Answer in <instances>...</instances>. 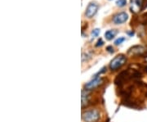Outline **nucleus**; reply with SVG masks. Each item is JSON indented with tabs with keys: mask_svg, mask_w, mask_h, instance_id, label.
<instances>
[{
	"mask_svg": "<svg viewBox=\"0 0 147 122\" xmlns=\"http://www.w3.org/2000/svg\"><path fill=\"white\" fill-rule=\"evenodd\" d=\"M128 35H131V36H132V35H134V32H133V31H132V32H128Z\"/></svg>",
	"mask_w": 147,
	"mask_h": 122,
	"instance_id": "4468645a",
	"label": "nucleus"
},
{
	"mask_svg": "<svg viewBox=\"0 0 147 122\" xmlns=\"http://www.w3.org/2000/svg\"><path fill=\"white\" fill-rule=\"evenodd\" d=\"M97 10H98V5L95 3H90L88 7L86 8L85 16L88 18H92L93 16H95Z\"/></svg>",
	"mask_w": 147,
	"mask_h": 122,
	"instance_id": "39448f33",
	"label": "nucleus"
},
{
	"mask_svg": "<svg viewBox=\"0 0 147 122\" xmlns=\"http://www.w3.org/2000/svg\"><path fill=\"white\" fill-rule=\"evenodd\" d=\"M142 6H143V3L141 0H132V3H131L132 12H140V10H142V7H143Z\"/></svg>",
	"mask_w": 147,
	"mask_h": 122,
	"instance_id": "0eeeda50",
	"label": "nucleus"
},
{
	"mask_svg": "<svg viewBox=\"0 0 147 122\" xmlns=\"http://www.w3.org/2000/svg\"><path fill=\"white\" fill-rule=\"evenodd\" d=\"M103 44H104V42H103V40H102V39H100L99 40L96 42V47H100V46H102Z\"/></svg>",
	"mask_w": 147,
	"mask_h": 122,
	"instance_id": "f8f14e48",
	"label": "nucleus"
},
{
	"mask_svg": "<svg viewBox=\"0 0 147 122\" xmlns=\"http://www.w3.org/2000/svg\"><path fill=\"white\" fill-rule=\"evenodd\" d=\"M82 119L85 122H96L100 119V112L96 109L86 111L82 115Z\"/></svg>",
	"mask_w": 147,
	"mask_h": 122,
	"instance_id": "f257e3e1",
	"label": "nucleus"
},
{
	"mask_svg": "<svg viewBox=\"0 0 147 122\" xmlns=\"http://www.w3.org/2000/svg\"><path fill=\"white\" fill-rule=\"evenodd\" d=\"M147 52L146 47L143 46H134L129 49L128 54L130 55H136V56H142Z\"/></svg>",
	"mask_w": 147,
	"mask_h": 122,
	"instance_id": "423d86ee",
	"label": "nucleus"
},
{
	"mask_svg": "<svg viewBox=\"0 0 147 122\" xmlns=\"http://www.w3.org/2000/svg\"><path fill=\"white\" fill-rule=\"evenodd\" d=\"M117 33H118V31L116 29H110V30H107L105 33V38L107 40H113L114 38L115 37V35H117Z\"/></svg>",
	"mask_w": 147,
	"mask_h": 122,
	"instance_id": "6e6552de",
	"label": "nucleus"
},
{
	"mask_svg": "<svg viewBox=\"0 0 147 122\" xmlns=\"http://www.w3.org/2000/svg\"><path fill=\"white\" fill-rule=\"evenodd\" d=\"M106 50H107L109 52H114L113 47H111V46H108L107 48H106Z\"/></svg>",
	"mask_w": 147,
	"mask_h": 122,
	"instance_id": "ddd939ff",
	"label": "nucleus"
},
{
	"mask_svg": "<svg viewBox=\"0 0 147 122\" xmlns=\"http://www.w3.org/2000/svg\"><path fill=\"white\" fill-rule=\"evenodd\" d=\"M100 33H101V29H94L92 31V38H96V37H98V35H100Z\"/></svg>",
	"mask_w": 147,
	"mask_h": 122,
	"instance_id": "1a4fd4ad",
	"label": "nucleus"
},
{
	"mask_svg": "<svg viewBox=\"0 0 147 122\" xmlns=\"http://www.w3.org/2000/svg\"><path fill=\"white\" fill-rule=\"evenodd\" d=\"M116 4L119 7H123L127 4V0H117L116 1Z\"/></svg>",
	"mask_w": 147,
	"mask_h": 122,
	"instance_id": "9d476101",
	"label": "nucleus"
},
{
	"mask_svg": "<svg viewBox=\"0 0 147 122\" xmlns=\"http://www.w3.org/2000/svg\"><path fill=\"white\" fill-rule=\"evenodd\" d=\"M126 62H127V58H126L124 55H123V54L117 55L110 62V70H118L119 68H121L126 63Z\"/></svg>",
	"mask_w": 147,
	"mask_h": 122,
	"instance_id": "f03ea898",
	"label": "nucleus"
},
{
	"mask_svg": "<svg viewBox=\"0 0 147 122\" xmlns=\"http://www.w3.org/2000/svg\"><path fill=\"white\" fill-rule=\"evenodd\" d=\"M125 40H126V39H125L124 37H119V38H118L116 40L114 41V44H115V45H119V44H121L123 42H124Z\"/></svg>",
	"mask_w": 147,
	"mask_h": 122,
	"instance_id": "9b49d317",
	"label": "nucleus"
},
{
	"mask_svg": "<svg viewBox=\"0 0 147 122\" xmlns=\"http://www.w3.org/2000/svg\"><path fill=\"white\" fill-rule=\"evenodd\" d=\"M104 81V79L100 77V76H95L94 79H92V80L89 82H88L86 84H85V88L86 90H92V89H94L96 87H98L99 85L102 84V83Z\"/></svg>",
	"mask_w": 147,
	"mask_h": 122,
	"instance_id": "7ed1b4c3",
	"label": "nucleus"
},
{
	"mask_svg": "<svg viewBox=\"0 0 147 122\" xmlns=\"http://www.w3.org/2000/svg\"><path fill=\"white\" fill-rule=\"evenodd\" d=\"M128 19V13L124 12H119L115 14L113 17V22L116 25H120L126 22Z\"/></svg>",
	"mask_w": 147,
	"mask_h": 122,
	"instance_id": "20e7f679",
	"label": "nucleus"
}]
</instances>
